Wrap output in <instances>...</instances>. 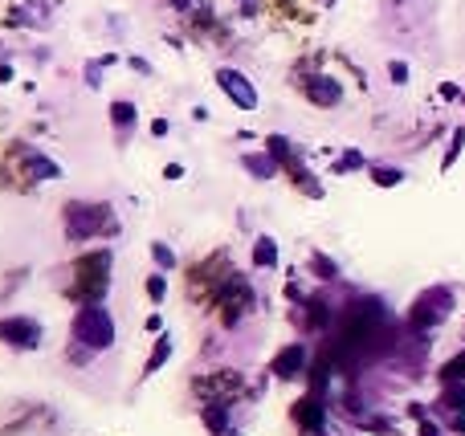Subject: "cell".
I'll use <instances>...</instances> for the list:
<instances>
[{
  "instance_id": "cell-20",
  "label": "cell",
  "mask_w": 465,
  "mask_h": 436,
  "mask_svg": "<svg viewBox=\"0 0 465 436\" xmlns=\"http://www.w3.org/2000/svg\"><path fill=\"white\" fill-rule=\"evenodd\" d=\"M441 408H453V412H461V408H465V388H453V391H445V400H441Z\"/></svg>"
},
{
  "instance_id": "cell-1",
  "label": "cell",
  "mask_w": 465,
  "mask_h": 436,
  "mask_svg": "<svg viewBox=\"0 0 465 436\" xmlns=\"http://www.w3.org/2000/svg\"><path fill=\"white\" fill-rule=\"evenodd\" d=\"M74 339H82L90 351H102L115 342V318L99 306V302H86L78 314H74Z\"/></svg>"
},
{
  "instance_id": "cell-12",
  "label": "cell",
  "mask_w": 465,
  "mask_h": 436,
  "mask_svg": "<svg viewBox=\"0 0 465 436\" xmlns=\"http://www.w3.org/2000/svg\"><path fill=\"white\" fill-rule=\"evenodd\" d=\"M302 363H306V351H302V347H286L282 355L274 359V375H278V379H294V375L302 371Z\"/></svg>"
},
{
  "instance_id": "cell-10",
  "label": "cell",
  "mask_w": 465,
  "mask_h": 436,
  "mask_svg": "<svg viewBox=\"0 0 465 436\" xmlns=\"http://www.w3.org/2000/svg\"><path fill=\"white\" fill-rule=\"evenodd\" d=\"M196 391H204V396H237V391H241V379L232 371L204 375V379H196Z\"/></svg>"
},
{
  "instance_id": "cell-6",
  "label": "cell",
  "mask_w": 465,
  "mask_h": 436,
  "mask_svg": "<svg viewBox=\"0 0 465 436\" xmlns=\"http://www.w3.org/2000/svg\"><path fill=\"white\" fill-rule=\"evenodd\" d=\"M449 306H453V294L441 290V286H432L429 294H420V298H416V306H413V326H432V323H441Z\"/></svg>"
},
{
  "instance_id": "cell-2",
  "label": "cell",
  "mask_w": 465,
  "mask_h": 436,
  "mask_svg": "<svg viewBox=\"0 0 465 436\" xmlns=\"http://www.w3.org/2000/svg\"><path fill=\"white\" fill-rule=\"evenodd\" d=\"M74 274H78V298L86 302H99L106 286H111V253L99 249V253H86L78 265H74Z\"/></svg>"
},
{
  "instance_id": "cell-16",
  "label": "cell",
  "mask_w": 465,
  "mask_h": 436,
  "mask_svg": "<svg viewBox=\"0 0 465 436\" xmlns=\"http://www.w3.org/2000/svg\"><path fill=\"white\" fill-rule=\"evenodd\" d=\"M400 179H404V172H400V167H371V184H376V188H396Z\"/></svg>"
},
{
  "instance_id": "cell-18",
  "label": "cell",
  "mask_w": 465,
  "mask_h": 436,
  "mask_svg": "<svg viewBox=\"0 0 465 436\" xmlns=\"http://www.w3.org/2000/svg\"><path fill=\"white\" fill-rule=\"evenodd\" d=\"M461 143H465V130L457 127V130H453V143H449V151H445V163H441L445 172L453 167V163H457V155H461Z\"/></svg>"
},
{
  "instance_id": "cell-26",
  "label": "cell",
  "mask_w": 465,
  "mask_h": 436,
  "mask_svg": "<svg viewBox=\"0 0 465 436\" xmlns=\"http://www.w3.org/2000/svg\"><path fill=\"white\" fill-rule=\"evenodd\" d=\"M420 436H437V428H432V424H425V428H420Z\"/></svg>"
},
{
  "instance_id": "cell-9",
  "label": "cell",
  "mask_w": 465,
  "mask_h": 436,
  "mask_svg": "<svg viewBox=\"0 0 465 436\" xmlns=\"http://www.w3.org/2000/svg\"><path fill=\"white\" fill-rule=\"evenodd\" d=\"M21 167H25L29 179H62V167H57L53 160H45L41 151H29V147L21 151Z\"/></svg>"
},
{
  "instance_id": "cell-14",
  "label": "cell",
  "mask_w": 465,
  "mask_h": 436,
  "mask_svg": "<svg viewBox=\"0 0 465 436\" xmlns=\"http://www.w3.org/2000/svg\"><path fill=\"white\" fill-rule=\"evenodd\" d=\"M111 123H115V127L123 130V135H127V130L135 127V106L127 102V98H118V102H111Z\"/></svg>"
},
{
  "instance_id": "cell-24",
  "label": "cell",
  "mask_w": 465,
  "mask_h": 436,
  "mask_svg": "<svg viewBox=\"0 0 465 436\" xmlns=\"http://www.w3.org/2000/svg\"><path fill=\"white\" fill-rule=\"evenodd\" d=\"M315 269H323L318 277H335V265H331L327 257H315Z\"/></svg>"
},
{
  "instance_id": "cell-17",
  "label": "cell",
  "mask_w": 465,
  "mask_h": 436,
  "mask_svg": "<svg viewBox=\"0 0 465 436\" xmlns=\"http://www.w3.org/2000/svg\"><path fill=\"white\" fill-rule=\"evenodd\" d=\"M167 355H172V339H159V347H155V351H151V359H147V371H159Z\"/></svg>"
},
{
  "instance_id": "cell-15",
  "label": "cell",
  "mask_w": 465,
  "mask_h": 436,
  "mask_svg": "<svg viewBox=\"0 0 465 436\" xmlns=\"http://www.w3.org/2000/svg\"><path fill=\"white\" fill-rule=\"evenodd\" d=\"M253 265H262V269L278 265V245L269 241V237H257V245H253Z\"/></svg>"
},
{
  "instance_id": "cell-7",
  "label": "cell",
  "mask_w": 465,
  "mask_h": 436,
  "mask_svg": "<svg viewBox=\"0 0 465 436\" xmlns=\"http://www.w3.org/2000/svg\"><path fill=\"white\" fill-rule=\"evenodd\" d=\"M306 98L315 106H323V111H331V106L343 102V86L335 78H327V74H315V78H306Z\"/></svg>"
},
{
  "instance_id": "cell-3",
  "label": "cell",
  "mask_w": 465,
  "mask_h": 436,
  "mask_svg": "<svg viewBox=\"0 0 465 436\" xmlns=\"http://www.w3.org/2000/svg\"><path fill=\"white\" fill-rule=\"evenodd\" d=\"M66 233H69V241H86L94 233H115V216L102 208V204H69Z\"/></svg>"
},
{
  "instance_id": "cell-4",
  "label": "cell",
  "mask_w": 465,
  "mask_h": 436,
  "mask_svg": "<svg viewBox=\"0 0 465 436\" xmlns=\"http://www.w3.org/2000/svg\"><path fill=\"white\" fill-rule=\"evenodd\" d=\"M216 86H220V90H225V94H229L241 111H257V90H253V82L245 78L241 69H229V65H225V69H216Z\"/></svg>"
},
{
  "instance_id": "cell-25",
  "label": "cell",
  "mask_w": 465,
  "mask_h": 436,
  "mask_svg": "<svg viewBox=\"0 0 465 436\" xmlns=\"http://www.w3.org/2000/svg\"><path fill=\"white\" fill-rule=\"evenodd\" d=\"M147 290H151V298H164V277H151Z\"/></svg>"
},
{
  "instance_id": "cell-13",
  "label": "cell",
  "mask_w": 465,
  "mask_h": 436,
  "mask_svg": "<svg viewBox=\"0 0 465 436\" xmlns=\"http://www.w3.org/2000/svg\"><path fill=\"white\" fill-rule=\"evenodd\" d=\"M241 163H245V167H250V172H253V176H257V179H274V176H278V172H282V167H278V160H274V155H245V160H241Z\"/></svg>"
},
{
  "instance_id": "cell-11",
  "label": "cell",
  "mask_w": 465,
  "mask_h": 436,
  "mask_svg": "<svg viewBox=\"0 0 465 436\" xmlns=\"http://www.w3.org/2000/svg\"><path fill=\"white\" fill-rule=\"evenodd\" d=\"M294 420H298L306 432H323V404H318L315 396L298 400V408H294Z\"/></svg>"
},
{
  "instance_id": "cell-8",
  "label": "cell",
  "mask_w": 465,
  "mask_h": 436,
  "mask_svg": "<svg viewBox=\"0 0 465 436\" xmlns=\"http://www.w3.org/2000/svg\"><path fill=\"white\" fill-rule=\"evenodd\" d=\"M0 339L13 342V347H37L41 326H37L33 318H4V323H0Z\"/></svg>"
},
{
  "instance_id": "cell-22",
  "label": "cell",
  "mask_w": 465,
  "mask_h": 436,
  "mask_svg": "<svg viewBox=\"0 0 465 436\" xmlns=\"http://www.w3.org/2000/svg\"><path fill=\"white\" fill-rule=\"evenodd\" d=\"M151 253H155V261H159L164 269H172V265H176V257H172V249H167V245H151Z\"/></svg>"
},
{
  "instance_id": "cell-21",
  "label": "cell",
  "mask_w": 465,
  "mask_h": 436,
  "mask_svg": "<svg viewBox=\"0 0 465 436\" xmlns=\"http://www.w3.org/2000/svg\"><path fill=\"white\" fill-rule=\"evenodd\" d=\"M347 167H364V155H359V151H347L343 160L335 163V172H347Z\"/></svg>"
},
{
  "instance_id": "cell-19",
  "label": "cell",
  "mask_w": 465,
  "mask_h": 436,
  "mask_svg": "<svg viewBox=\"0 0 465 436\" xmlns=\"http://www.w3.org/2000/svg\"><path fill=\"white\" fill-rule=\"evenodd\" d=\"M441 375H445V384H457V379H465V351L453 359V363H445V371H441Z\"/></svg>"
},
{
  "instance_id": "cell-23",
  "label": "cell",
  "mask_w": 465,
  "mask_h": 436,
  "mask_svg": "<svg viewBox=\"0 0 465 436\" xmlns=\"http://www.w3.org/2000/svg\"><path fill=\"white\" fill-rule=\"evenodd\" d=\"M388 74H392V82H396V86H404V82H408V65H404V62H392V65H388Z\"/></svg>"
},
{
  "instance_id": "cell-5",
  "label": "cell",
  "mask_w": 465,
  "mask_h": 436,
  "mask_svg": "<svg viewBox=\"0 0 465 436\" xmlns=\"http://www.w3.org/2000/svg\"><path fill=\"white\" fill-rule=\"evenodd\" d=\"M220 318H225V323H237V318H241V314H245V310L253 306V290H250V281H245V277H229V281H225V290H220Z\"/></svg>"
}]
</instances>
